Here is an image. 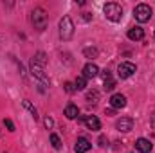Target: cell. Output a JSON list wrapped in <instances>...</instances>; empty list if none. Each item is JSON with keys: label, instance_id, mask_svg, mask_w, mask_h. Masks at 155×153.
Listing matches in <instances>:
<instances>
[{"label": "cell", "instance_id": "6da1fadb", "mask_svg": "<svg viewBox=\"0 0 155 153\" xmlns=\"http://www.w3.org/2000/svg\"><path fill=\"white\" fill-rule=\"evenodd\" d=\"M60 36L61 40L69 41V40L74 36V24H72V18L71 16H63L60 20Z\"/></svg>", "mask_w": 155, "mask_h": 153}, {"label": "cell", "instance_id": "7a4b0ae2", "mask_svg": "<svg viewBox=\"0 0 155 153\" xmlns=\"http://www.w3.org/2000/svg\"><path fill=\"white\" fill-rule=\"evenodd\" d=\"M103 11H105V16H107L108 20H112V22H119V20L123 18V7H121L119 4H116V2L105 4Z\"/></svg>", "mask_w": 155, "mask_h": 153}, {"label": "cell", "instance_id": "3957f363", "mask_svg": "<svg viewBox=\"0 0 155 153\" xmlns=\"http://www.w3.org/2000/svg\"><path fill=\"white\" fill-rule=\"evenodd\" d=\"M31 22H33V25H35L38 31H43V29L47 27V13H45V9L36 7V9L31 13Z\"/></svg>", "mask_w": 155, "mask_h": 153}, {"label": "cell", "instance_id": "277c9868", "mask_svg": "<svg viewBox=\"0 0 155 153\" xmlns=\"http://www.w3.org/2000/svg\"><path fill=\"white\" fill-rule=\"evenodd\" d=\"M134 16H135L137 22L144 24V22H148V20L152 18V7H150L148 4H139V5H135V9H134Z\"/></svg>", "mask_w": 155, "mask_h": 153}, {"label": "cell", "instance_id": "5b68a950", "mask_svg": "<svg viewBox=\"0 0 155 153\" xmlns=\"http://www.w3.org/2000/svg\"><path fill=\"white\" fill-rule=\"evenodd\" d=\"M135 74V65L130 63V61H123L119 67H117V76L121 79H128L130 76Z\"/></svg>", "mask_w": 155, "mask_h": 153}, {"label": "cell", "instance_id": "8992f818", "mask_svg": "<svg viewBox=\"0 0 155 153\" xmlns=\"http://www.w3.org/2000/svg\"><path fill=\"white\" fill-rule=\"evenodd\" d=\"M31 72H33V76L36 77V79H40L45 86H49V77L45 76V70H43V67L41 65H38L35 60H31Z\"/></svg>", "mask_w": 155, "mask_h": 153}, {"label": "cell", "instance_id": "52a82bcc", "mask_svg": "<svg viewBox=\"0 0 155 153\" xmlns=\"http://www.w3.org/2000/svg\"><path fill=\"white\" fill-rule=\"evenodd\" d=\"M79 121H83L85 124H87V128L90 130V132H97V130H101V121L96 117V115H87V117H79Z\"/></svg>", "mask_w": 155, "mask_h": 153}, {"label": "cell", "instance_id": "ba28073f", "mask_svg": "<svg viewBox=\"0 0 155 153\" xmlns=\"http://www.w3.org/2000/svg\"><path fill=\"white\" fill-rule=\"evenodd\" d=\"M117 130L119 132H123V133H126V132H130L132 128H134V119L132 117H121L119 121H117Z\"/></svg>", "mask_w": 155, "mask_h": 153}, {"label": "cell", "instance_id": "9c48e42d", "mask_svg": "<svg viewBox=\"0 0 155 153\" xmlns=\"http://www.w3.org/2000/svg\"><path fill=\"white\" fill-rule=\"evenodd\" d=\"M110 106H112L114 110L124 108V106H126V97H124L123 94H114V96L110 97Z\"/></svg>", "mask_w": 155, "mask_h": 153}, {"label": "cell", "instance_id": "30bf717a", "mask_svg": "<svg viewBox=\"0 0 155 153\" xmlns=\"http://www.w3.org/2000/svg\"><path fill=\"white\" fill-rule=\"evenodd\" d=\"M92 148V144H90V141L88 139H85V137H79L76 141V146H74V151L76 153H87L88 150Z\"/></svg>", "mask_w": 155, "mask_h": 153}, {"label": "cell", "instance_id": "8fae6325", "mask_svg": "<svg viewBox=\"0 0 155 153\" xmlns=\"http://www.w3.org/2000/svg\"><path fill=\"white\" fill-rule=\"evenodd\" d=\"M152 148H153V146H152V142H150L148 139H143V137H141V139H137V142H135V150L139 153H150Z\"/></svg>", "mask_w": 155, "mask_h": 153}, {"label": "cell", "instance_id": "7c38bea8", "mask_svg": "<svg viewBox=\"0 0 155 153\" xmlns=\"http://www.w3.org/2000/svg\"><path fill=\"white\" fill-rule=\"evenodd\" d=\"M99 74V69H97V65H94V63H87L85 67H83V76L87 77V79H90V77H96Z\"/></svg>", "mask_w": 155, "mask_h": 153}, {"label": "cell", "instance_id": "4fadbf2b", "mask_svg": "<svg viewBox=\"0 0 155 153\" xmlns=\"http://www.w3.org/2000/svg\"><path fill=\"white\" fill-rule=\"evenodd\" d=\"M128 38L134 40V41H139V40L144 38V31H143L141 27H132V29L128 31Z\"/></svg>", "mask_w": 155, "mask_h": 153}, {"label": "cell", "instance_id": "5bb4252c", "mask_svg": "<svg viewBox=\"0 0 155 153\" xmlns=\"http://www.w3.org/2000/svg\"><path fill=\"white\" fill-rule=\"evenodd\" d=\"M78 115H79V110H78L76 105L71 103V105L65 106V117H67V119H76Z\"/></svg>", "mask_w": 155, "mask_h": 153}, {"label": "cell", "instance_id": "9a60e30c", "mask_svg": "<svg viewBox=\"0 0 155 153\" xmlns=\"http://www.w3.org/2000/svg\"><path fill=\"white\" fill-rule=\"evenodd\" d=\"M97 101H99V92H97V90L87 92V103H88V105H97Z\"/></svg>", "mask_w": 155, "mask_h": 153}, {"label": "cell", "instance_id": "2e32d148", "mask_svg": "<svg viewBox=\"0 0 155 153\" xmlns=\"http://www.w3.org/2000/svg\"><path fill=\"white\" fill-rule=\"evenodd\" d=\"M74 86H76V90H83V88L87 86V77L85 76H78L76 81H74Z\"/></svg>", "mask_w": 155, "mask_h": 153}, {"label": "cell", "instance_id": "e0dca14e", "mask_svg": "<svg viewBox=\"0 0 155 153\" xmlns=\"http://www.w3.org/2000/svg\"><path fill=\"white\" fill-rule=\"evenodd\" d=\"M83 54H85V58H90V60H92V58L97 56V49H96V47H85V49H83Z\"/></svg>", "mask_w": 155, "mask_h": 153}, {"label": "cell", "instance_id": "ac0fdd59", "mask_svg": "<svg viewBox=\"0 0 155 153\" xmlns=\"http://www.w3.org/2000/svg\"><path fill=\"white\" fill-rule=\"evenodd\" d=\"M24 108H27V110L31 112V115H33V119H35V121L38 119V112H36V108H35V106H33V105H31V103H29L27 99L24 101Z\"/></svg>", "mask_w": 155, "mask_h": 153}, {"label": "cell", "instance_id": "d6986e66", "mask_svg": "<svg viewBox=\"0 0 155 153\" xmlns=\"http://www.w3.org/2000/svg\"><path fill=\"white\" fill-rule=\"evenodd\" d=\"M51 144H52L54 150H60L61 148V141H60V137L56 133H51Z\"/></svg>", "mask_w": 155, "mask_h": 153}, {"label": "cell", "instance_id": "ffe728a7", "mask_svg": "<svg viewBox=\"0 0 155 153\" xmlns=\"http://www.w3.org/2000/svg\"><path fill=\"white\" fill-rule=\"evenodd\" d=\"M103 88H105L107 92H112V90L116 88V81H114V79H110V81H105V85H103Z\"/></svg>", "mask_w": 155, "mask_h": 153}, {"label": "cell", "instance_id": "44dd1931", "mask_svg": "<svg viewBox=\"0 0 155 153\" xmlns=\"http://www.w3.org/2000/svg\"><path fill=\"white\" fill-rule=\"evenodd\" d=\"M63 86H65V90H67L69 94H72V92H76V86H74V83H71V81H67V83H65Z\"/></svg>", "mask_w": 155, "mask_h": 153}, {"label": "cell", "instance_id": "7402d4cb", "mask_svg": "<svg viewBox=\"0 0 155 153\" xmlns=\"http://www.w3.org/2000/svg\"><path fill=\"white\" fill-rule=\"evenodd\" d=\"M43 124H45V128H47V130H51V128L54 126V121H52L51 117H45V119H43Z\"/></svg>", "mask_w": 155, "mask_h": 153}, {"label": "cell", "instance_id": "603a6c76", "mask_svg": "<svg viewBox=\"0 0 155 153\" xmlns=\"http://www.w3.org/2000/svg\"><path fill=\"white\" fill-rule=\"evenodd\" d=\"M4 124L7 126V130H9V132H15V124H13V121H11V119H5V121H4Z\"/></svg>", "mask_w": 155, "mask_h": 153}, {"label": "cell", "instance_id": "cb8c5ba5", "mask_svg": "<svg viewBox=\"0 0 155 153\" xmlns=\"http://www.w3.org/2000/svg\"><path fill=\"white\" fill-rule=\"evenodd\" d=\"M101 77H103V81H110V79H112V74H110L108 70H103V74H101Z\"/></svg>", "mask_w": 155, "mask_h": 153}, {"label": "cell", "instance_id": "d4e9b609", "mask_svg": "<svg viewBox=\"0 0 155 153\" xmlns=\"http://www.w3.org/2000/svg\"><path fill=\"white\" fill-rule=\"evenodd\" d=\"M97 142H99V146H105V142H107V139H105V137H103V135H101V137H99V141H97Z\"/></svg>", "mask_w": 155, "mask_h": 153}]
</instances>
